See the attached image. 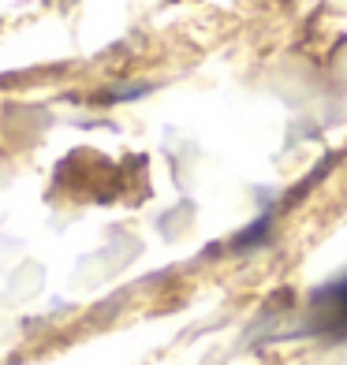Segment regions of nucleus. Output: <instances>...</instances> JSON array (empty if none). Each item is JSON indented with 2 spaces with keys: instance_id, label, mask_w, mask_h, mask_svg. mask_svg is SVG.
<instances>
[{
  "instance_id": "obj_1",
  "label": "nucleus",
  "mask_w": 347,
  "mask_h": 365,
  "mask_svg": "<svg viewBox=\"0 0 347 365\" xmlns=\"http://www.w3.org/2000/svg\"><path fill=\"white\" fill-rule=\"evenodd\" d=\"M306 331L321 339H347V276L313 291L306 309Z\"/></svg>"
}]
</instances>
